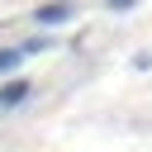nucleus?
Masks as SVG:
<instances>
[{"label": "nucleus", "instance_id": "obj_3", "mask_svg": "<svg viewBox=\"0 0 152 152\" xmlns=\"http://www.w3.org/2000/svg\"><path fill=\"white\" fill-rule=\"evenodd\" d=\"M19 62H24V52H19V48H0V76H5V71H14Z\"/></svg>", "mask_w": 152, "mask_h": 152}, {"label": "nucleus", "instance_id": "obj_2", "mask_svg": "<svg viewBox=\"0 0 152 152\" xmlns=\"http://www.w3.org/2000/svg\"><path fill=\"white\" fill-rule=\"evenodd\" d=\"M28 95V81H10V86H0V109H10V104H19Z\"/></svg>", "mask_w": 152, "mask_h": 152}, {"label": "nucleus", "instance_id": "obj_4", "mask_svg": "<svg viewBox=\"0 0 152 152\" xmlns=\"http://www.w3.org/2000/svg\"><path fill=\"white\" fill-rule=\"evenodd\" d=\"M43 48H48V38H28V43H24V48H19V52H24V57H28V52H43Z\"/></svg>", "mask_w": 152, "mask_h": 152}, {"label": "nucleus", "instance_id": "obj_5", "mask_svg": "<svg viewBox=\"0 0 152 152\" xmlns=\"http://www.w3.org/2000/svg\"><path fill=\"white\" fill-rule=\"evenodd\" d=\"M128 5H133V0H109V10H128Z\"/></svg>", "mask_w": 152, "mask_h": 152}, {"label": "nucleus", "instance_id": "obj_1", "mask_svg": "<svg viewBox=\"0 0 152 152\" xmlns=\"http://www.w3.org/2000/svg\"><path fill=\"white\" fill-rule=\"evenodd\" d=\"M62 19H71V5H66V0H57V5H43V10H38V24H62Z\"/></svg>", "mask_w": 152, "mask_h": 152}]
</instances>
